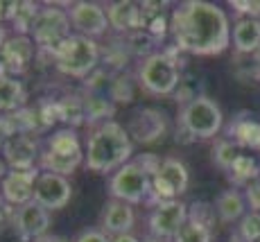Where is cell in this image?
I'll list each match as a JSON object with an SVG mask.
<instances>
[{
    "label": "cell",
    "instance_id": "1",
    "mask_svg": "<svg viewBox=\"0 0 260 242\" xmlns=\"http://www.w3.org/2000/svg\"><path fill=\"white\" fill-rule=\"evenodd\" d=\"M231 32L226 12L206 0H186L170 12V34L183 54L217 57L231 45Z\"/></svg>",
    "mask_w": 260,
    "mask_h": 242
},
{
    "label": "cell",
    "instance_id": "2",
    "mask_svg": "<svg viewBox=\"0 0 260 242\" xmlns=\"http://www.w3.org/2000/svg\"><path fill=\"white\" fill-rule=\"evenodd\" d=\"M132 154L134 140L127 127H122L116 120H109V123L98 125L93 134L88 136L84 165H86V170L98 174L116 172L124 163L132 161Z\"/></svg>",
    "mask_w": 260,
    "mask_h": 242
},
{
    "label": "cell",
    "instance_id": "3",
    "mask_svg": "<svg viewBox=\"0 0 260 242\" xmlns=\"http://www.w3.org/2000/svg\"><path fill=\"white\" fill-rule=\"evenodd\" d=\"M179 50H161L141 59L136 70V82L149 95H172L181 86V70H179Z\"/></svg>",
    "mask_w": 260,
    "mask_h": 242
},
{
    "label": "cell",
    "instance_id": "4",
    "mask_svg": "<svg viewBox=\"0 0 260 242\" xmlns=\"http://www.w3.org/2000/svg\"><path fill=\"white\" fill-rule=\"evenodd\" d=\"M86 149L82 147V140L75 129H59L48 138V147L41 152V172H52L68 176L79 165H84Z\"/></svg>",
    "mask_w": 260,
    "mask_h": 242
},
{
    "label": "cell",
    "instance_id": "5",
    "mask_svg": "<svg viewBox=\"0 0 260 242\" xmlns=\"http://www.w3.org/2000/svg\"><path fill=\"white\" fill-rule=\"evenodd\" d=\"M100 45L98 41L82 34H71V37L63 41L61 48L54 52L52 64L59 73L68 75V77H91L100 66Z\"/></svg>",
    "mask_w": 260,
    "mask_h": 242
},
{
    "label": "cell",
    "instance_id": "6",
    "mask_svg": "<svg viewBox=\"0 0 260 242\" xmlns=\"http://www.w3.org/2000/svg\"><path fill=\"white\" fill-rule=\"evenodd\" d=\"M179 127L183 129L186 136H190V140H211L224 127L222 109L217 107L215 100L206 98V95H197L188 104H183L181 115H179Z\"/></svg>",
    "mask_w": 260,
    "mask_h": 242
},
{
    "label": "cell",
    "instance_id": "7",
    "mask_svg": "<svg viewBox=\"0 0 260 242\" xmlns=\"http://www.w3.org/2000/svg\"><path fill=\"white\" fill-rule=\"evenodd\" d=\"M71 16H68V9H59V5H43L41 12H39L37 21H34V27H32V41L37 43L39 52L41 54H48L50 59L54 57L59 48L63 45L68 37H71Z\"/></svg>",
    "mask_w": 260,
    "mask_h": 242
},
{
    "label": "cell",
    "instance_id": "8",
    "mask_svg": "<svg viewBox=\"0 0 260 242\" xmlns=\"http://www.w3.org/2000/svg\"><path fill=\"white\" fill-rule=\"evenodd\" d=\"M109 195L111 199L124 201L129 206L147 204L152 195V174L138 163L136 159L124 163L109 179Z\"/></svg>",
    "mask_w": 260,
    "mask_h": 242
},
{
    "label": "cell",
    "instance_id": "9",
    "mask_svg": "<svg viewBox=\"0 0 260 242\" xmlns=\"http://www.w3.org/2000/svg\"><path fill=\"white\" fill-rule=\"evenodd\" d=\"M190 174L188 168L179 159H163L158 165L156 174L152 176V195H149L147 206H156L163 201L179 199V195H183L188 190Z\"/></svg>",
    "mask_w": 260,
    "mask_h": 242
},
{
    "label": "cell",
    "instance_id": "10",
    "mask_svg": "<svg viewBox=\"0 0 260 242\" xmlns=\"http://www.w3.org/2000/svg\"><path fill=\"white\" fill-rule=\"evenodd\" d=\"M188 222V204L179 199L172 201H163L156 204L149 213V235L154 238H166V240H174L177 233L186 226Z\"/></svg>",
    "mask_w": 260,
    "mask_h": 242
},
{
    "label": "cell",
    "instance_id": "11",
    "mask_svg": "<svg viewBox=\"0 0 260 242\" xmlns=\"http://www.w3.org/2000/svg\"><path fill=\"white\" fill-rule=\"evenodd\" d=\"M68 16H71V25L75 34H82L88 39L104 37L109 32V16L107 9L98 3H88V0H79V3L68 5Z\"/></svg>",
    "mask_w": 260,
    "mask_h": 242
},
{
    "label": "cell",
    "instance_id": "12",
    "mask_svg": "<svg viewBox=\"0 0 260 242\" xmlns=\"http://www.w3.org/2000/svg\"><path fill=\"white\" fill-rule=\"evenodd\" d=\"M41 174L39 168L32 170H9L0 181V195L5 197L9 206L21 208V206L34 201V186Z\"/></svg>",
    "mask_w": 260,
    "mask_h": 242
},
{
    "label": "cell",
    "instance_id": "13",
    "mask_svg": "<svg viewBox=\"0 0 260 242\" xmlns=\"http://www.w3.org/2000/svg\"><path fill=\"white\" fill-rule=\"evenodd\" d=\"M73 197V186L68 176L52 174V172H41L34 186V201L41 204L48 210H59L71 201Z\"/></svg>",
    "mask_w": 260,
    "mask_h": 242
},
{
    "label": "cell",
    "instance_id": "14",
    "mask_svg": "<svg viewBox=\"0 0 260 242\" xmlns=\"http://www.w3.org/2000/svg\"><path fill=\"white\" fill-rule=\"evenodd\" d=\"M127 132L132 136V140H136V143H143V145L156 143L168 132V118L158 109H152V107L138 109L132 115V120H129Z\"/></svg>",
    "mask_w": 260,
    "mask_h": 242
},
{
    "label": "cell",
    "instance_id": "15",
    "mask_svg": "<svg viewBox=\"0 0 260 242\" xmlns=\"http://www.w3.org/2000/svg\"><path fill=\"white\" fill-rule=\"evenodd\" d=\"M39 52L37 43L32 41V37H21V34H12L7 37V41L3 45V59H0V66L7 75H23L29 68L34 54Z\"/></svg>",
    "mask_w": 260,
    "mask_h": 242
},
{
    "label": "cell",
    "instance_id": "16",
    "mask_svg": "<svg viewBox=\"0 0 260 242\" xmlns=\"http://www.w3.org/2000/svg\"><path fill=\"white\" fill-rule=\"evenodd\" d=\"M0 156L9 170H32L37 168V161H41V147L34 136H12Z\"/></svg>",
    "mask_w": 260,
    "mask_h": 242
},
{
    "label": "cell",
    "instance_id": "17",
    "mask_svg": "<svg viewBox=\"0 0 260 242\" xmlns=\"http://www.w3.org/2000/svg\"><path fill=\"white\" fill-rule=\"evenodd\" d=\"M14 229L18 231L21 240H39L43 235H48L50 229V210L43 208L37 201H29V204L16 208L14 213Z\"/></svg>",
    "mask_w": 260,
    "mask_h": 242
},
{
    "label": "cell",
    "instance_id": "18",
    "mask_svg": "<svg viewBox=\"0 0 260 242\" xmlns=\"http://www.w3.org/2000/svg\"><path fill=\"white\" fill-rule=\"evenodd\" d=\"M134 224H136V213L129 204L118 199H111L102 210V231L107 235H127L132 233Z\"/></svg>",
    "mask_w": 260,
    "mask_h": 242
},
{
    "label": "cell",
    "instance_id": "19",
    "mask_svg": "<svg viewBox=\"0 0 260 242\" xmlns=\"http://www.w3.org/2000/svg\"><path fill=\"white\" fill-rule=\"evenodd\" d=\"M107 16H109V25L116 32L129 37V34L141 29V21H143L141 3H132V0L111 3V5H107Z\"/></svg>",
    "mask_w": 260,
    "mask_h": 242
},
{
    "label": "cell",
    "instance_id": "20",
    "mask_svg": "<svg viewBox=\"0 0 260 242\" xmlns=\"http://www.w3.org/2000/svg\"><path fill=\"white\" fill-rule=\"evenodd\" d=\"M27 107V88L18 77L7 75L0 66V113L7 115Z\"/></svg>",
    "mask_w": 260,
    "mask_h": 242
},
{
    "label": "cell",
    "instance_id": "21",
    "mask_svg": "<svg viewBox=\"0 0 260 242\" xmlns=\"http://www.w3.org/2000/svg\"><path fill=\"white\" fill-rule=\"evenodd\" d=\"M231 39L238 54H256L260 50V18H238Z\"/></svg>",
    "mask_w": 260,
    "mask_h": 242
},
{
    "label": "cell",
    "instance_id": "22",
    "mask_svg": "<svg viewBox=\"0 0 260 242\" xmlns=\"http://www.w3.org/2000/svg\"><path fill=\"white\" fill-rule=\"evenodd\" d=\"M166 7L168 3H141V29L145 34H149L154 41H163L166 34L170 32V16L166 14Z\"/></svg>",
    "mask_w": 260,
    "mask_h": 242
},
{
    "label": "cell",
    "instance_id": "23",
    "mask_svg": "<svg viewBox=\"0 0 260 242\" xmlns=\"http://www.w3.org/2000/svg\"><path fill=\"white\" fill-rule=\"evenodd\" d=\"M247 199H244V193L231 188L224 190L217 199H215V213H217V220L224 222V224H236L247 215Z\"/></svg>",
    "mask_w": 260,
    "mask_h": 242
},
{
    "label": "cell",
    "instance_id": "24",
    "mask_svg": "<svg viewBox=\"0 0 260 242\" xmlns=\"http://www.w3.org/2000/svg\"><path fill=\"white\" fill-rule=\"evenodd\" d=\"M229 138L238 143V147L258 149L260 152V120L251 115H238L229 127Z\"/></svg>",
    "mask_w": 260,
    "mask_h": 242
},
{
    "label": "cell",
    "instance_id": "25",
    "mask_svg": "<svg viewBox=\"0 0 260 242\" xmlns=\"http://www.w3.org/2000/svg\"><path fill=\"white\" fill-rule=\"evenodd\" d=\"M226 179L233 184V188H247L251 181L260 179V163L256 161V156L240 154L226 170Z\"/></svg>",
    "mask_w": 260,
    "mask_h": 242
},
{
    "label": "cell",
    "instance_id": "26",
    "mask_svg": "<svg viewBox=\"0 0 260 242\" xmlns=\"http://www.w3.org/2000/svg\"><path fill=\"white\" fill-rule=\"evenodd\" d=\"M84 109H86V123H109V118H113L116 107H113V100L107 98L102 93H88L84 95Z\"/></svg>",
    "mask_w": 260,
    "mask_h": 242
},
{
    "label": "cell",
    "instance_id": "27",
    "mask_svg": "<svg viewBox=\"0 0 260 242\" xmlns=\"http://www.w3.org/2000/svg\"><path fill=\"white\" fill-rule=\"evenodd\" d=\"M59 113L61 123L68 129H77L86 123V109H84V95H66L59 100Z\"/></svg>",
    "mask_w": 260,
    "mask_h": 242
},
{
    "label": "cell",
    "instance_id": "28",
    "mask_svg": "<svg viewBox=\"0 0 260 242\" xmlns=\"http://www.w3.org/2000/svg\"><path fill=\"white\" fill-rule=\"evenodd\" d=\"M43 5L41 3H29V0H23L21 7H18L16 16L12 21V29L14 34H21V37H29L34 27V21H37L39 12H41Z\"/></svg>",
    "mask_w": 260,
    "mask_h": 242
},
{
    "label": "cell",
    "instance_id": "29",
    "mask_svg": "<svg viewBox=\"0 0 260 242\" xmlns=\"http://www.w3.org/2000/svg\"><path fill=\"white\" fill-rule=\"evenodd\" d=\"M238 156H240V147H238V143H233L231 138H217V140H215V145H213V161H215V165H217L219 170H224V172H226Z\"/></svg>",
    "mask_w": 260,
    "mask_h": 242
},
{
    "label": "cell",
    "instance_id": "30",
    "mask_svg": "<svg viewBox=\"0 0 260 242\" xmlns=\"http://www.w3.org/2000/svg\"><path fill=\"white\" fill-rule=\"evenodd\" d=\"M236 242H260V213L249 210V213L238 222Z\"/></svg>",
    "mask_w": 260,
    "mask_h": 242
},
{
    "label": "cell",
    "instance_id": "31",
    "mask_svg": "<svg viewBox=\"0 0 260 242\" xmlns=\"http://www.w3.org/2000/svg\"><path fill=\"white\" fill-rule=\"evenodd\" d=\"M213 240V229L206 224H199V222L188 220L186 226L177 233V238L172 242H211Z\"/></svg>",
    "mask_w": 260,
    "mask_h": 242
},
{
    "label": "cell",
    "instance_id": "32",
    "mask_svg": "<svg viewBox=\"0 0 260 242\" xmlns=\"http://www.w3.org/2000/svg\"><path fill=\"white\" fill-rule=\"evenodd\" d=\"M109 98H111L113 102H132L134 82L129 79V75H118V77H113V82L109 84Z\"/></svg>",
    "mask_w": 260,
    "mask_h": 242
},
{
    "label": "cell",
    "instance_id": "33",
    "mask_svg": "<svg viewBox=\"0 0 260 242\" xmlns=\"http://www.w3.org/2000/svg\"><path fill=\"white\" fill-rule=\"evenodd\" d=\"M215 204H208V201H194V204L188 206V220L199 222V224H206L213 229L215 224Z\"/></svg>",
    "mask_w": 260,
    "mask_h": 242
},
{
    "label": "cell",
    "instance_id": "34",
    "mask_svg": "<svg viewBox=\"0 0 260 242\" xmlns=\"http://www.w3.org/2000/svg\"><path fill=\"white\" fill-rule=\"evenodd\" d=\"M229 5L240 18H260V0H231Z\"/></svg>",
    "mask_w": 260,
    "mask_h": 242
},
{
    "label": "cell",
    "instance_id": "35",
    "mask_svg": "<svg viewBox=\"0 0 260 242\" xmlns=\"http://www.w3.org/2000/svg\"><path fill=\"white\" fill-rule=\"evenodd\" d=\"M244 199H247V206L253 213H260V179L251 181V184L244 188Z\"/></svg>",
    "mask_w": 260,
    "mask_h": 242
},
{
    "label": "cell",
    "instance_id": "36",
    "mask_svg": "<svg viewBox=\"0 0 260 242\" xmlns=\"http://www.w3.org/2000/svg\"><path fill=\"white\" fill-rule=\"evenodd\" d=\"M18 7H21V0H0V25H12Z\"/></svg>",
    "mask_w": 260,
    "mask_h": 242
},
{
    "label": "cell",
    "instance_id": "37",
    "mask_svg": "<svg viewBox=\"0 0 260 242\" xmlns=\"http://www.w3.org/2000/svg\"><path fill=\"white\" fill-rule=\"evenodd\" d=\"M14 213H16V208L9 206L3 195H0V231H5L7 226H14Z\"/></svg>",
    "mask_w": 260,
    "mask_h": 242
},
{
    "label": "cell",
    "instance_id": "38",
    "mask_svg": "<svg viewBox=\"0 0 260 242\" xmlns=\"http://www.w3.org/2000/svg\"><path fill=\"white\" fill-rule=\"evenodd\" d=\"M73 242H113V240L100 229H86V231H82Z\"/></svg>",
    "mask_w": 260,
    "mask_h": 242
},
{
    "label": "cell",
    "instance_id": "39",
    "mask_svg": "<svg viewBox=\"0 0 260 242\" xmlns=\"http://www.w3.org/2000/svg\"><path fill=\"white\" fill-rule=\"evenodd\" d=\"M9 138H12V129H9V125H7V118L0 115V152H3L5 143H7Z\"/></svg>",
    "mask_w": 260,
    "mask_h": 242
},
{
    "label": "cell",
    "instance_id": "40",
    "mask_svg": "<svg viewBox=\"0 0 260 242\" xmlns=\"http://www.w3.org/2000/svg\"><path fill=\"white\" fill-rule=\"evenodd\" d=\"M34 242H68L66 238H61V235H43V238H39V240H34Z\"/></svg>",
    "mask_w": 260,
    "mask_h": 242
},
{
    "label": "cell",
    "instance_id": "41",
    "mask_svg": "<svg viewBox=\"0 0 260 242\" xmlns=\"http://www.w3.org/2000/svg\"><path fill=\"white\" fill-rule=\"evenodd\" d=\"M113 242H143V240H138L134 233H127V235H118V238H113Z\"/></svg>",
    "mask_w": 260,
    "mask_h": 242
},
{
    "label": "cell",
    "instance_id": "42",
    "mask_svg": "<svg viewBox=\"0 0 260 242\" xmlns=\"http://www.w3.org/2000/svg\"><path fill=\"white\" fill-rule=\"evenodd\" d=\"M7 41V34H5V27H0V59H3V45Z\"/></svg>",
    "mask_w": 260,
    "mask_h": 242
},
{
    "label": "cell",
    "instance_id": "43",
    "mask_svg": "<svg viewBox=\"0 0 260 242\" xmlns=\"http://www.w3.org/2000/svg\"><path fill=\"white\" fill-rule=\"evenodd\" d=\"M9 170H7V165H5V161H3V156H0V181H3V176L7 174Z\"/></svg>",
    "mask_w": 260,
    "mask_h": 242
},
{
    "label": "cell",
    "instance_id": "44",
    "mask_svg": "<svg viewBox=\"0 0 260 242\" xmlns=\"http://www.w3.org/2000/svg\"><path fill=\"white\" fill-rule=\"evenodd\" d=\"M143 242H172V240H166V238H154V235H147Z\"/></svg>",
    "mask_w": 260,
    "mask_h": 242
},
{
    "label": "cell",
    "instance_id": "45",
    "mask_svg": "<svg viewBox=\"0 0 260 242\" xmlns=\"http://www.w3.org/2000/svg\"><path fill=\"white\" fill-rule=\"evenodd\" d=\"M256 62H258V68H260V50L256 52Z\"/></svg>",
    "mask_w": 260,
    "mask_h": 242
}]
</instances>
